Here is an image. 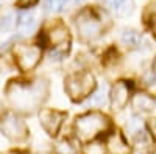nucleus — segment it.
I'll list each match as a JSON object with an SVG mask.
<instances>
[{"instance_id":"f257e3e1","label":"nucleus","mask_w":156,"mask_h":154,"mask_svg":"<svg viewBox=\"0 0 156 154\" xmlns=\"http://www.w3.org/2000/svg\"><path fill=\"white\" fill-rule=\"evenodd\" d=\"M76 27L84 37H90V39L98 36V33H100V23L89 16H81L76 22Z\"/></svg>"},{"instance_id":"f03ea898","label":"nucleus","mask_w":156,"mask_h":154,"mask_svg":"<svg viewBox=\"0 0 156 154\" xmlns=\"http://www.w3.org/2000/svg\"><path fill=\"white\" fill-rule=\"evenodd\" d=\"M17 27L20 30V33L23 34H28L31 31H34L36 28V20H34V16L31 12H23V14L19 16V22H17Z\"/></svg>"},{"instance_id":"7ed1b4c3","label":"nucleus","mask_w":156,"mask_h":154,"mask_svg":"<svg viewBox=\"0 0 156 154\" xmlns=\"http://www.w3.org/2000/svg\"><path fill=\"white\" fill-rule=\"evenodd\" d=\"M37 58H39V51H37L36 48L25 50L23 53L20 55V66H22L23 69H31L33 66H36Z\"/></svg>"},{"instance_id":"20e7f679","label":"nucleus","mask_w":156,"mask_h":154,"mask_svg":"<svg viewBox=\"0 0 156 154\" xmlns=\"http://www.w3.org/2000/svg\"><path fill=\"white\" fill-rule=\"evenodd\" d=\"M112 9L115 11L117 16L126 17V16H129L134 11V3H133V0H119Z\"/></svg>"},{"instance_id":"39448f33","label":"nucleus","mask_w":156,"mask_h":154,"mask_svg":"<svg viewBox=\"0 0 156 154\" xmlns=\"http://www.w3.org/2000/svg\"><path fill=\"white\" fill-rule=\"evenodd\" d=\"M122 42L128 47H136L139 42H140V34L136 31V30H131V28H126L122 31Z\"/></svg>"},{"instance_id":"423d86ee","label":"nucleus","mask_w":156,"mask_h":154,"mask_svg":"<svg viewBox=\"0 0 156 154\" xmlns=\"http://www.w3.org/2000/svg\"><path fill=\"white\" fill-rule=\"evenodd\" d=\"M134 106L139 109V111H142V112H150L153 108H154V100L153 98H150L148 95H139L136 100H134Z\"/></svg>"},{"instance_id":"0eeeda50","label":"nucleus","mask_w":156,"mask_h":154,"mask_svg":"<svg viewBox=\"0 0 156 154\" xmlns=\"http://www.w3.org/2000/svg\"><path fill=\"white\" fill-rule=\"evenodd\" d=\"M128 100V91L123 84H119L114 91V106H123Z\"/></svg>"},{"instance_id":"6e6552de","label":"nucleus","mask_w":156,"mask_h":154,"mask_svg":"<svg viewBox=\"0 0 156 154\" xmlns=\"http://www.w3.org/2000/svg\"><path fill=\"white\" fill-rule=\"evenodd\" d=\"M92 104L94 106H105L106 104V101H108V91H106V87H100L98 91L92 95Z\"/></svg>"},{"instance_id":"1a4fd4ad","label":"nucleus","mask_w":156,"mask_h":154,"mask_svg":"<svg viewBox=\"0 0 156 154\" xmlns=\"http://www.w3.org/2000/svg\"><path fill=\"white\" fill-rule=\"evenodd\" d=\"M67 2H70V0H45L44 6L47 11H59Z\"/></svg>"},{"instance_id":"9d476101","label":"nucleus","mask_w":156,"mask_h":154,"mask_svg":"<svg viewBox=\"0 0 156 154\" xmlns=\"http://www.w3.org/2000/svg\"><path fill=\"white\" fill-rule=\"evenodd\" d=\"M14 27V16L12 14H6L0 19V31H8Z\"/></svg>"},{"instance_id":"9b49d317","label":"nucleus","mask_w":156,"mask_h":154,"mask_svg":"<svg viewBox=\"0 0 156 154\" xmlns=\"http://www.w3.org/2000/svg\"><path fill=\"white\" fill-rule=\"evenodd\" d=\"M126 128H128V131L129 132H133V134H137V132H140V129H142V123H140V120H137V118H131L128 121V125H126Z\"/></svg>"},{"instance_id":"f8f14e48","label":"nucleus","mask_w":156,"mask_h":154,"mask_svg":"<svg viewBox=\"0 0 156 154\" xmlns=\"http://www.w3.org/2000/svg\"><path fill=\"white\" fill-rule=\"evenodd\" d=\"M36 3H37V0H19L17 6H20V8H30V6H33Z\"/></svg>"},{"instance_id":"ddd939ff","label":"nucleus","mask_w":156,"mask_h":154,"mask_svg":"<svg viewBox=\"0 0 156 154\" xmlns=\"http://www.w3.org/2000/svg\"><path fill=\"white\" fill-rule=\"evenodd\" d=\"M117 2H119V0H103V3H105L106 6H109V8H114Z\"/></svg>"},{"instance_id":"4468645a","label":"nucleus","mask_w":156,"mask_h":154,"mask_svg":"<svg viewBox=\"0 0 156 154\" xmlns=\"http://www.w3.org/2000/svg\"><path fill=\"white\" fill-rule=\"evenodd\" d=\"M153 66H154V72H156V59H154V64H153Z\"/></svg>"},{"instance_id":"2eb2a0df","label":"nucleus","mask_w":156,"mask_h":154,"mask_svg":"<svg viewBox=\"0 0 156 154\" xmlns=\"http://www.w3.org/2000/svg\"><path fill=\"white\" fill-rule=\"evenodd\" d=\"M75 2H76V0H75Z\"/></svg>"}]
</instances>
